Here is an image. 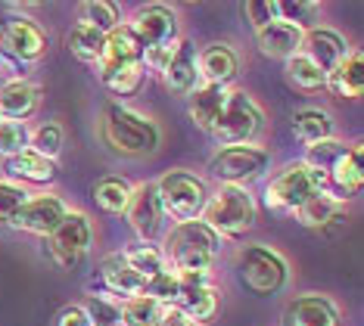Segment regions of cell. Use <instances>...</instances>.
Listing matches in <instances>:
<instances>
[{
    "instance_id": "obj_42",
    "label": "cell",
    "mask_w": 364,
    "mask_h": 326,
    "mask_svg": "<svg viewBox=\"0 0 364 326\" xmlns=\"http://www.w3.org/2000/svg\"><path fill=\"white\" fill-rule=\"evenodd\" d=\"M81 308H85V314H87L90 326H119V305L109 302V298H97V295H90Z\"/></svg>"
},
{
    "instance_id": "obj_32",
    "label": "cell",
    "mask_w": 364,
    "mask_h": 326,
    "mask_svg": "<svg viewBox=\"0 0 364 326\" xmlns=\"http://www.w3.org/2000/svg\"><path fill=\"white\" fill-rule=\"evenodd\" d=\"M162 308L150 295H134L119 305V326H156L162 317Z\"/></svg>"
},
{
    "instance_id": "obj_14",
    "label": "cell",
    "mask_w": 364,
    "mask_h": 326,
    "mask_svg": "<svg viewBox=\"0 0 364 326\" xmlns=\"http://www.w3.org/2000/svg\"><path fill=\"white\" fill-rule=\"evenodd\" d=\"M128 224L134 227V233L140 237V242H153L162 233V202L159 193H156V183H140V187L131 190V202L125 208Z\"/></svg>"
},
{
    "instance_id": "obj_26",
    "label": "cell",
    "mask_w": 364,
    "mask_h": 326,
    "mask_svg": "<svg viewBox=\"0 0 364 326\" xmlns=\"http://www.w3.org/2000/svg\"><path fill=\"white\" fill-rule=\"evenodd\" d=\"M225 97H228V87H212V85L196 87L193 94L187 97V115L193 119L196 128L205 131V134L212 131V124H215V119H218Z\"/></svg>"
},
{
    "instance_id": "obj_3",
    "label": "cell",
    "mask_w": 364,
    "mask_h": 326,
    "mask_svg": "<svg viewBox=\"0 0 364 326\" xmlns=\"http://www.w3.org/2000/svg\"><path fill=\"white\" fill-rule=\"evenodd\" d=\"M200 221L205 227H212L218 237L240 239L255 227L259 205H255V199L246 187H218L215 193H209V202H205Z\"/></svg>"
},
{
    "instance_id": "obj_15",
    "label": "cell",
    "mask_w": 364,
    "mask_h": 326,
    "mask_svg": "<svg viewBox=\"0 0 364 326\" xmlns=\"http://www.w3.org/2000/svg\"><path fill=\"white\" fill-rule=\"evenodd\" d=\"M299 53H305L321 72L327 75L330 69H336V65L349 56V44H346V38L339 35V31L327 28V25H314V28H309L302 35Z\"/></svg>"
},
{
    "instance_id": "obj_23",
    "label": "cell",
    "mask_w": 364,
    "mask_h": 326,
    "mask_svg": "<svg viewBox=\"0 0 364 326\" xmlns=\"http://www.w3.org/2000/svg\"><path fill=\"white\" fill-rule=\"evenodd\" d=\"M302 35L296 25H287V22H271L264 25L262 31H255V40H259V50L271 60H289V56L299 53L302 47Z\"/></svg>"
},
{
    "instance_id": "obj_28",
    "label": "cell",
    "mask_w": 364,
    "mask_h": 326,
    "mask_svg": "<svg viewBox=\"0 0 364 326\" xmlns=\"http://www.w3.org/2000/svg\"><path fill=\"white\" fill-rule=\"evenodd\" d=\"M131 183L125 178H115V174H109V178H100L94 183V202L97 208H100L103 214H125V208L131 202Z\"/></svg>"
},
{
    "instance_id": "obj_29",
    "label": "cell",
    "mask_w": 364,
    "mask_h": 326,
    "mask_svg": "<svg viewBox=\"0 0 364 326\" xmlns=\"http://www.w3.org/2000/svg\"><path fill=\"white\" fill-rule=\"evenodd\" d=\"M293 131L302 143H324V140H333V119L324 112V109H299L293 115Z\"/></svg>"
},
{
    "instance_id": "obj_43",
    "label": "cell",
    "mask_w": 364,
    "mask_h": 326,
    "mask_svg": "<svg viewBox=\"0 0 364 326\" xmlns=\"http://www.w3.org/2000/svg\"><path fill=\"white\" fill-rule=\"evenodd\" d=\"M243 16L255 31H262L264 25L277 22V0H250V4H243Z\"/></svg>"
},
{
    "instance_id": "obj_18",
    "label": "cell",
    "mask_w": 364,
    "mask_h": 326,
    "mask_svg": "<svg viewBox=\"0 0 364 326\" xmlns=\"http://www.w3.org/2000/svg\"><path fill=\"white\" fill-rule=\"evenodd\" d=\"M284 326H343V317L327 295H299L284 308Z\"/></svg>"
},
{
    "instance_id": "obj_24",
    "label": "cell",
    "mask_w": 364,
    "mask_h": 326,
    "mask_svg": "<svg viewBox=\"0 0 364 326\" xmlns=\"http://www.w3.org/2000/svg\"><path fill=\"white\" fill-rule=\"evenodd\" d=\"M100 280L103 286L112 292V295H122V298H134V295H144V277H137L134 271L125 264V258L119 255H106L100 261Z\"/></svg>"
},
{
    "instance_id": "obj_7",
    "label": "cell",
    "mask_w": 364,
    "mask_h": 326,
    "mask_svg": "<svg viewBox=\"0 0 364 326\" xmlns=\"http://www.w3.org/2000/svg\"><path fill=\"white\" fill-rule=\"evenodd\" d=\"M156 193H159L162 212L171 214L178 224L184 221H200L203 208L209 202V187L203 178L190 171H165L156 180Z\"/></svg>"
},
{
    "instance_id": "obj_6",
    "label": "cell",
    "mask_w": 364,
    "mask_h": 326,
    "mask_svg": "<svg viewBox=\"0 0 364 326\" xmlns=\"http://www.w3.org/2000/svg\"><path fill=\"white\" fill-rule=\"evenodd\" d=\"M262 121H264V115L250 94H243V90H228L209 137H215L221 146H243L259 137Z\"/></svg>"
},
{
    "instance_id": "obj_17",
    "label": "cell",
    "mask_w": 364,
    "mask_h": 326,
    "mask_svg": "<svg viewBox=\"0 0 364 326\" xmlns=\"http://www.w3.org/2000/svg\"><path fill=\"white\" fill-rule=\"evenodd\" d=\"M327 196H333L336 202H343L346 196H355L361 190L364 183V149L361 146H349L343 156H339V162L330 168V174L324 178Z\"/></svg>"
},
{
    "instance_id": "obj_19",
    "label": "cell",
    "mask_w": 364,
    "mask_h": 326,
    "mask_svg": "<svg viewBox=\"0 0 364 326\" xmlns=\"http://www.w3.org/2000/svg\"><path fill=\"white\" fill-rule=\"evenodd\" d=\"M41 99H44V94H41V87L31 85V81H26V78L6 81V85L0 87V119L26 124V119H31L41 109Z\"/></svg>"
},
{
    "instance_id": "obj_41",
    "label": "cell",
    "mask_w": 364,
    "mask_h": 326,
    "mask_svg": "<svg viewBox=\"0 0 364 326\" xmlns=\"http://www.w3.org/2000/svg\"><path fill=\"white\" fill-rule=\"evenodd\" d=\"M26 199H28V193L22 187H16L10 180H0V227H10L13 214L19 212Z\"/></svg>"
},
{
    "instance_id": "obj_21",
    "label": "cell",
    "mask_w": 364,
    "mask_h": 326,
    "mask_svg": "<svg viewBox=\"0 0 364 326\" xmlns=\"http://www.w3.org/2000/svg\"><path fill=\"white\" fill-rule=\"evenodd\" d=\"M128 65H144V47L131 25H119L106 35V50L97 69H128Z\"/></svg>"
},
{
    "instance_id": "obj_34",
    "label": "cell",
    "mask_w": 364,
    "mask_h": 326,
    "mask_svg": "<svg viewBox=\"0 0 364 326\" xmlns=\"http://www.w3.org/2000/svg\"><path fill=\"white\" fill-rule=\"evenodd\" d=\"M78 16H81V25H90V28L103 31V35H109L112 28L122 25L119 4H109V0H87V4L78 6Z\"/></svg>"
},
{
    "instance_id": "obj_4",
    "label": "cell",
    "mask_w": 364,
    "mask_h": 326,
    "mask_svg": "<svg viewBox=\"0 0 364 326\" xmlns=\"http://www.w3.org/2000/svg\"><path fill=\"white\" fill-rule=\"evenodd\" d=\"M237 280L246 292L259 298H268V295H277L280 289L287 286V277H289V267H287V258L274 252L271 246H246L237 252Z\"/></svg>"
},
{
    "instance_id": "obj_25",
    "label": "cell",
    "mask_w": 364,
    "mask_h": 326,
    "mask_svg": "<svg viewBox=\"0 0 364 326\" xmlns=\"http://www.w3.org/2000/svg\"><path fill=\"white\" fill-rule=\"evenodd\" d=\"M4 168H6V174H10V180L16 183V187H19V183H53L56 180V162L31 153V149L6 158Z\"/></svg>"
},
{
    "instance_id": "obj_44",
    "label": "cell",
    "mask_w": 364,
    "mask_h": 326,
    "mask_svg": "<svg viewBox=\"0 0 364 326\" xmlns=\"http://www.w3.org/2000/svg\"><path fill=\"white\" fill-rule=\"evenodd\" d=\"M56 326H90V320H87V314L81 305H69L60 311V317H56Z\"/></svg>"
},
{
    "instance_id": "obj_2",
    "label": "cell",
    "mask_w": 364,
    "mask_h": 326,
    "mask_svg": "<svg viewBox=\"0 0 364 326\" xmlns=\"http://www.w3.org/2000/svg\"><path fill=\"white\" fill-rule=\"evenodd\" d=\"M221 252V237L203 221L175 224L165 237V264H171L175 273H209L215 258Z\"/></svg>"
},
{
    "instance_id": "obj_30",
    "label": "cell",
    "mask_w": 364,
    "mask_h": 326,
    "mask_svg": "<svg viewBox=\"0 0 364 326\" xmlns=\"http://www.w3.org/2000/svg\"><path fill=\"white\" fill-rule=\"evenodd\" d=\"M122 258H125V264L144 280H150V277H156V273L168 271L162 249L156 246V242H134V246H128L125 252H122Z\"/></svg>"
},
{
    "instance_id": "obj_27",
    "label": "cell",
    "mask_w": 364,
    "mask_h": 326,
    "mask_svg": "<svg viewBox=\"0 0 364 326\" xmlns=\"http://www.w3.org/2000/svg\"><path fill=\"white\" fill-rule=\"evenodd\" d=\"M65 47H69V53L75 56V60L87 63V65H100L103 50H106V35L78 22L75 28L69 31V38H65Z\"/></svg>"
},
{
    "instance_id": "obj_16",
    "label": "cell",
    "mask_w": 364,
    "mask_h": 326,
    "mask_svg": "<svg viewBox=\"0 0 364 326\" xmlns=\"http://www.w3.org/2000/svg\"><path fill=\"white\" fill-rule=\"evenodd\" d=\"M196 44L193 40H178L175 44V53H171L168 65L162 72V81L165 87L171 90L175 97H190L196 87H200V69H196Z\"/></svg>"
},
{
    "instance_id": "obj_11",
    "label": "cell",
    "mask_w": 364,
    "mask_h": 326,
    "mask_svg": "<svg viewBox=\"0 0 364 326\" xmlns=\"http://www.w3.org/2000/svg\"><path fill=\"white\" fill-rule=\"evenodd\" d=\"M181 292H178V302L175 308L187 314L190 323H212L215 314H218V289L209 283V273H178Z\"/></svg>"
},
{
    "instance_id": "obj_12",
    "label": "cell",
    "mask_w": 364,
    "mask_h": 326,
    "mask_svg": "<svg viewBox=\"0 0 364 326\" xmlns=\"http://www.w3.org/2000/svg\"><path fill=\"white\" fill-rule=\"evenodd\" d=\"M131 31L137 35L140 47L156 50V47H171L178 44V13L165 4H150L144 10H137Z\"/></svg>"
},
{
    "instance_id": "obj_1",
    "label": "cell",
    "mask_w": 364,
    "mask_h": 326,
    "mask_svg": "<svg viewBox=\"0 0 364 326\" xmlns=\"http://www.w3.org/2000/svg\"><path fill=\"white\" fill-rule=\"evenodd\" d=\"M100 131H103L106 146L115 156H125V158H146L162 143V131L156 128V121H150L146 115H140L122 103H109L103 109Z\"/></svg>"
},
{
    "instance_id": "obj_22",
    "label": "cell",
    "mask_w": 364,
    "mask_h": 326,
    "mask_svg": "<svg viewBox=\"0 0 364 326\" xmlns=\"http://www.w3.org/2000/svg\"><path fill=\"white\" fill-rule=\"evenodd\" d=\"M324 87L336 99H358L364 94V56H361V50H349V56H346L336 69L327 72Z\"/></svg>"
},
{
    "instance_id": "obj_36",
    "label": "cell",
    "mask_w": 364,
    "mask_h": 326,
    "mask_svg": "<svg viewBox=\"0 0 364 326\" xmlns=\"http://www.w3.org/2000/svg\"><path fill=\"white\" fill-rule=\"evenodd\" d=\"M346 143H339V140H324V143H314V146H309V153H305V158L302 162L309 165L311 171H318L321 178H327L330 174V168L339 162V156L346 153Z\"/></svg>"
},
{
    "instance_id": "obj_5",
    "label": "cell",
    "mask_w": 364,
    "mask_h": 326,
    "mask_svg": "<svg viewBox=\"0 0 364 326\" xmlns=\"http://www.w3.org/2000/svg\"><path fill=\"white\" fill-rule=\"evenodd\" d=\"M44 28L28 16H6L0 19V69L19 72L26 63H38L47 53Z\"/></svg>"
},
{
    "instance_id": "obj_40",
    "label": "cell",
    "mask_w": 364,
    "mask_h": 326,
    "mask_svg": "<svg viewBox=\"0 0 364 326\" xmlns=\"http://www.w3.org/2000/svg\"><path fill=\"white\" fill-rule=\"evenodd\" d=\"M28 137L31 131L22 121H0V156L13 158L28 149Z\"/></svg>"
},
{
    "instance_id": "obj_20",
    "label": "cell",
    "mask_w": 364,
    "mask_h": 326,
    "mask_svg": "<svg viewBox=\"0 0 364 326\" xmlns=\"http://www.w3.org/2000/svg\"><path fill=\"white\" fill-rule=\"evenodd\" d=\"M196 69H200V78L205 81V85L228 87L230 81L237 78L240 60L228 44H205L200 53H196Z\"/></svg>"
},
{
    "instance_id": "obj_31",
    "label": "cell",
    "mask_w": 364,
    "mask_h": 326,
    "mask_svg": "<svg viewBox=\"0 0 364 326\" xmlns=\"http://www.w3.org/2000/svg\"><path fill=\"white\" fill-rule=\"evenodd\" d=\"M339 212H346L343 202H336L333 196H327V193H318V196H311L309 202H302L299 208H296V217H299V224L302 227H311V230H324L330 221L339 214Z\"/></svg>"
},
{
    "instance_id": "obj_38",
    "label": "cell",
    "mask_w": 364,
    "mask_h": 326,
    "mask_svg": "<svg viewBox=\"0 0 364 326\" xmlns=\"http://www.w3.org/2000/svg\"><path fill=\"white\" fill-rule=\"evenodd\" d=\"M28 149L38 153V156H44V158H50V162H56L60 153H63V128L56 121L41 124V128L28 137Z\"/></svg>"
},
{
    "instance_id": "obj_13",
    "label": "cell",
    "mask_w": 364,
    "mask_h": 326,
    "mask_svg": "<svg viewBox=\"0 0 364 326\" xmlns=\"http://www.w3.org/2000/svg\"><path fill=\"white\" fill-rule=\"evenodd\" d=\"M65 214H69V205H65L60 196H28L19 212L13 214L10 227L47 239L56 227H60V221Z\"/></svg>"
},
{
    "instance_id": "obj_37",
    "label": "cell",
    "mask_w": 364,
    "mask_h": 326,
    "mask_svg": "<svg viewBox=\"0 0 364 326\" xmlns=\"http://www.w3.org/2000/svg\"><path fill=\"white\" fill-rule=\"evenodd\" d=\"M321 6L318 4H302V0H277V19L287 25H296L299 31L314 28Z\"/></svg>"
},
{
    "instance_id": "obj_39",
    "label": "cell",
    "mask_w": 364,
    "mask_h": 326,
    "mask_svg": "<svg viewBox=\"0 0 364 326\" xmlns=\"http://www.w3.org/2000/svg\"><path fill=\"white\" fill-rule=\"evenodd\" d=\"M178 292H181V283H178V273L171 271V267L144 283V295L156 298L159 305H175L178 302Z\"/></svg>"
},
{
    "instance_id": "obj_9",
    "label": "cell",
    "mask_w": 364,
    "mask_h": 326,
    "mask_svg": "<svg viewBox=\"0 0 364 326\" xmlns=\"http://www.w3.org/2000/svg\"><path fill=\"white\" fill-rule=\"evenodd\" d=\"M324 190L327 183L318 171H311L305 162H293L264 187V205L274 212H296L302 202H309L311 196L324 193Z\"/></svg>"
},
{
    "instance_id": "obj_35",
    "label": "cell",
    "mask_w": 364,
    "mask_h": 326,
    "mask_svg": "<svg viewBox=\"0 0 364 326\" xmlns=\"http://www.w3.org/2000/svg\"><path fill=\"white\" fill-rule=\"evenodd\" d=\"M97 75H100V81L112 90L115 97H134L140 90V85H144V78H146L144 65H128V69H97Z\"/></svg>"
},
{
    "instance_id": "obj_8",
    "label": "cell",
    "mask_w": 364,
    "mask_h": 326,
    "mask_svg": "<svg viewBox=\"0 0 364 326\" xmlns=\"http://www.w3.org/2000/svg\"><path fill=\"white\" fill-rule=\"evenodd\" d=\"M271 165V153L255 143L243 146H221L209 162V174L221 187H246V183L259 180Z\"/></svg>"
},
{
    "instance_id": "obj_33",
    "label": "cell",
    "mask_w": 364,
    "mask_h": 326,
    "mask_svg": "<svg viewBox=\"0 0 364 326\" xmlns=\"http://www.w3.org/2000/svg\"><path fill=\"white\" fill-rule=\"evenodd\" d=\"M287 81L293 85L296 90H302V94H311V90H321L324 87V81H327V75L314 65L305 53H296V56H289L287 60Z\"/></svg>"
},
{
    "instance_id": "obj_45",
    "label": "cell",
    "mask_w": 364,
    "mask_h": 326,
    "mask_svg": "<svg viewBox=\"0 0 364 326\" xmlns=\"http://www.w3.org/2000/svg\"><path fill=\"white\" fill-rule=\"evenodd\" d=\"M156 326H193L187 320V314L181 311V308H175V305H165L162 308V317H159V323Z\"/></svg>"
},
{
    "instance_id": "obj_10",
    "label": "cell",
    "mask_w": 364,
    "mask_h": 326,
    "mask_svg": "<svg viewBox=\"0 0 364 326\" xmlns=\"http://www.w3.org/2000/svg\"><path fill=\"white\" fill-rule=\"evenodd\" d=\"M90 239H94V230H90L87 214L69 212L60 227L47 237V255L60 271H78L90 252Z\"/></svg>"
}]
</instances>
